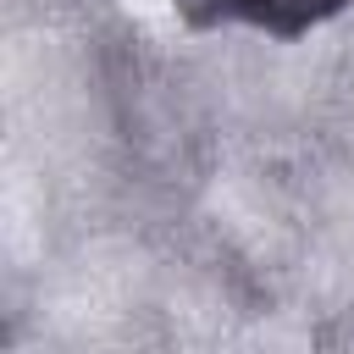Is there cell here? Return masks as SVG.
<instances>
[{
	"instance_id": "obj_1",
	"label": "cell",
	"mask_w": 354,
	"mask_h": 354,
	"mask_svg": "<svg viewBox=\"0 0 354 354\" xmlns=\"http://www.w3.org/2000/svg\"><path fill=\"white\" fill-rule=\"evenodd\" d=\"M348 0H221V11H232V17H243V22H254V28H266V33H277V39H293V33H310L315 22H326V17H337Z\"/></svg>"
}]
</instances>
